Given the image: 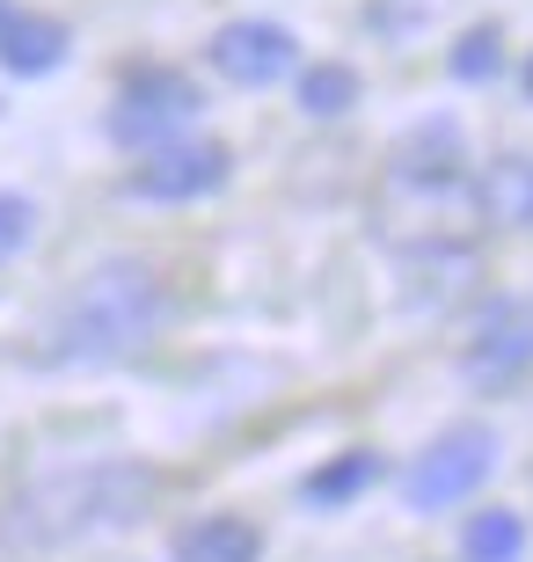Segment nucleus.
I'll list each match as a JSON object with an SVG mask.
<instances>
[{"label":"nucleus","mask_w":533,"mask_h":562,"mask_svg":"<svg viewBox=\"0 0 533 562\" xmlns=\"http://www.w3.org/2000/svg\"><path fill=\"white\" fill-rule=\"evenodd\" d=\"M519 88H526V103H533V59H526V74H519Z\"/></svg>","instance_id":"17"},{"label":"nucleus","mask_w":533,"mask_h":562,"mask_svg":"<svg viewBox=\"0 0 533 562\" xmlns=\"http://www.w3.org/2000/svg\"><path fill=\"white\" fill-rule=\"evenodd\" d=\"M453 81H468V88H482V81H497L504 74V37H497V22H482V30H468V37L453 44Z\"/></svg>","instance_id":"15"},{"label":"nucleus","mask_w":533,"mask_h":562,"mask_svg":"<svg viewBox=\"0 0 533 562\" xmlns=\"http://www.w3.org/2000/svg\"><path fill=\"white\" fill-rule=\"evenodd\" d=\"M30 234H37V205L15 198V190H0V263L30 249Z\"/></svg>","instance_id":"16"},{"label":"nucleus","mask_w":533,"mask_h":562,"mask_svg":"<svg viewBox=\"0 0 533 562\" xmlns=\"http://www.w3.org/2000/svg\"><path fill=\"white\" fill-rule=\"evenodd\" d=\"M475 205L490 227H533V154H497L475 176Z\"/></svg>","instance_id":"10"},{"label":"nucleus","mask_w":533,"mask_h":562,"mask_svg":"<svg viewBox=\"0 0 533 562\" xmlns=\"http://www.w3.org/2000/svg\"><path fill=\"white\" fill-rule=\"evenodd\" d=\"M206 59H212V74L234 81V88H270V81L292 74L300 44H292L286 22H226L220 37L206 44Z\"/></svg>","instance_id":"7"},{"label":"nucleus","mask_w":533,"mask_h":562,"mask_svg":"<svg viewBox=\"0 0 533 562\" xmlns=\"http://www.w3.org/2000/svg\"><path fill=\"white\" fill-rule=\"evenodd\" d=\"M388 475V460L373 453V446H351V453H336V460H322L308 482H300V497L314 504V512H336V504H351V497H366L373 482Z\"/></svg>","instance_id":"12"},{"label":"nucleus","mask_w":533,"mask_h":562,"mask_svg":"<svg viewBox=\"0 0 533 562\" xmlns=\"http://www.w3.org/2000/svg\"><path fill=\"white\" fill-rule=\"evenodd\" d=\"M460 555H468V562H519V555H526V519L504 512V504L475 512L468 533H460Z\"/></svg>","instance_id":"13"},{"label":"nucleus","mask_w":533,"mask_h":562,"mask_svg":"<svg viewBox=\"0 0 533 562\" xmlns=\"http://www.w3.org/2000/svg\"><path fill=\"white\" fill-rule=\"evenodd\" d=\"M162 329V278L132 263V256H110L81 285L66 292V307L52 314V344L44 358L52 366H118Z\"/></svg>","instance_id":"1"},{"label":"nucleus","mask_w":533,"mask_h":562,"mask_svg":"<svg viewBox=\"0 0 533 562\" xmlns=\"http://www.w3.org/2000/svg\"><path fill=\"white\" fill-rule=\"evenodd\" d=\"M198 117H206L198 81L176 74V66H146V74H132L118 88V103H110V139L118 146H162L176 132H190Z\"/></svg>","instance_id":"4"},{"label":"nucleus","mask_w":533,"mask_h":562,"mask_svg":"<svg viewBox=\"0 0 533 562\" xmlns=\"http://www.w3.org/2000/svg\"><path fill=\"white\" fill-rule=\"evenodd\" d=\"M66 22L59 15H15L8 8V22H0V66L15 74V81H37V74H52V66H66Z\"/></svg>","instance_id":"9"},{"label":"nucleus","mask_w":533,"mask_h":562,"mask_svg":"<svg viewBox=\"0 0 533 562\" xmlns=\"http://www.w3.org/2000/svg\"><path fill=\"white\" fill-rule=\"evenodd\" d=\"M358 103V74L336 59H314L308 74H300V110L308 117H344V110Z\"/></svg>","instance_id":"14"},{"label":"nucleus","mask_w":533,"mask_h":562,"mask_svg":"<svg viewBox=\"0 0 533 562\" xmlns=\"http://www.w3.org/2000/svg\"><path fill=\"white\" fill-rule=\"evenodd\" d=\"M226 176H234V154H226L220 139H162L140 168H132L124 190L146 198V205H198V198H212Z\"/></svg>","instance_id":"5"},{"label":"nucleus","mask_w":533,"mask_h":562,"mask_svg":"<svg viewBox=\"0 0 533 562\" xmlns=\"http://www.w3.org/2000/svg\"><path fill=\"white\" fill-rule=\"evenodd\" d=\"M168 555H176V562H256V555H264V526L242 519V512H212V519L176 526Z\"/></svg>","instance_id":"8"},{"label":"nucleus","mask_w":533,"mask_h":562,"mask_svg":"<svg viewBox=\"0 0 533 562\" xmlns=\"http://www.w3.org/2000/svg\"><path fill=\"white\" fill-rule=\"evenodd\" d=\"M460 373L475 387H512L533 373V307L526 300H490L475 314L468 344H460Z\"/></svg>","instance_id":"6"},{"label":"nucleus","mask_w":533,"mask_h":562,"mask_svg":"<svg viewBox=\"0 0 533 562\" xmlns=\"http://www.w3.org/2000/svg\"><path fill=\"white\" fill-rule=\"evenodd\" d=\"M154 497V475L140 460H96V468H66V475H44L37 490H22L15 504V533L22 541H88V533H118L132 526Z\"/></svg>","instance_id":"2"},{"label":"nucleus","mask_w":533,"mask_h":562,"mask_svg":"<svg viewBox=\"0 0 533 562\" xmlns=\"http://www.w3.org/2000/svg\"><path fill=\"white\" fill-rule=\"evenodd\" d=\"M453 168H460V125L453 117H438V125H417L410 139L395 146V176L417 190H446Z\"/></svg>","instance_id":"11"},{"label":"nucleus","mask_w":533,"mask_h":562,"mask_svg":"<svg viewBox=\"0 0 533 562\" xmlns=\"http://www.w3.org/2000/svg\"><path fill=\"white\" fill-rule=\"evenodd\" d=\"M0 22H8V0H0Z\"/></svg>","instance_id":"18"},{"label":"nucleus","mask_w":533,"mask_h":562,"mask_svg":"<svg viewBox=\"0 0 533 562\" xmlns=\"http://www.w3.org/2000/svg\"><path fill=\"white\" fill-rule=\"evenodd\" d=\"M497 468V431H482V424H453L446 438H431L424 453L402 468V504L410 512H446V504H468L482 482H490Z\"/></svg>","instance_id":"3"}]
</instances>
